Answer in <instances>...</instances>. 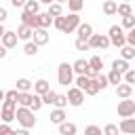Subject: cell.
<instances>
[{
    "label": "cell",
    "instance_id": "ba28073f",
    "mask_svg": "<svg viewBox=\"0 0 135 135\" xmlns=\"http://www.w3.org/2000/svg\"><path fill=\"white\" fill-rule=\"evenodd\" d=\"M120 133H127V135H135V118L129 116V118H122L120 124H118Z\"/></svg>",
    "mask_w": 135,
    "mask_h": 135
},
{
    "label": "cell",
    "instance_id": "484cf974",
    "mask_svg": "<svg viewBox=\"0 0 135 135\" xmlns=\"http://www.w3.org/2000/svg\"><path fill=\"white\" fill-rule=\"evenodd\" d=\"M120 57L122 59H133L135 57V46H131V44H124V46H120Z\"/></svg>",
    "mask_w": 135,
    "mask_h": 135
},
{
    "label": "cell",
    "instance_id": "9f6ffc18",
    "mask_svg": "<svg viewBox=\"0 0 135 135\" xmlns=\"http://www.w3.org/2000/svg\"><path fill=\"white\" fill-rule=\"evenodd\" d=\"M38 2H44V4H53L55 0H38Z\"/></svg>",
    "mask_w": 135,
    "mask_h": 135
},
{
    "label": "cell",
    "instance_id": "5bb4252c",
    "mask_svg": "<svg viewBox=\"0 0 135 135\" xmlns=\"http://www.w3.org/2000/svg\"><path fill=\"white\" fill-rule=\"evenodd\" d=\"M131 93H133V84L120 82V84L116 86V97H120V99H127V97H131Z\"/></svg>",
    "mask_w": 135,
    "mask_h": 135
},
{
    "label": "cell",
    "instance_id": "836d02e7",
    "mask_svg": "<svg viewBox=\"0 0 135 135\" xmlns=\"http://www.w3.org/2000/svg\"><path fill=\"white\" fill-rule=\"evenodd\" d=\"M74 82H76V86H78V89H82V91H84V89L89 86L91 78H89V76H84V74H80V76H76V80H74Z\"/></svg>",
    "mask_w": 135,
    "mask_h": 135
},
{
    "label": "cell",
    "instance_id": "4fadbf2b",
    "mask_svg": "<svg viewBox=\"0 0 135 135\" xmlns=\"http://www.w3.org/2000/svg\"><path fill=\"white\" fill-rule=\"evenodd\" d=\"M49 91H51V84H49L46 78H40V80L34 82V93H36V95H44V93H49Z\"/></svg>",
    "mask_w": 135,
    "mask_h": 135
},
{
    "label": "cell",
    "instance_id": "4dcf8cb0",
    "mask_svg": "<svg viewBox=\"0 0 135 135\" xmlns=\"http://www.w3.org/2000/svg\"><path fill=\"white\" fill-rule=\"evenodd\" d=\"M116 15H120V17L133 15V8H131V4H129V2H120V4H118V13H116Z\"/></svg>",
    "mask_w": 135,
    "mask_h": 135
},
{
    "label": "cell",
    "instance_id": "9a60e30c",
    "mask_svg": "<svg viewBox=\"0 0 135 135\" xmlns=\"http://www.w3.org/2000/svg\"><path fill=\"white\" fill-rule=\"evenodd\" d=\"M76 32H78V38H82V40H89V38L93 36V25H91V23H80Z\"/></svg>",
    "mask_w": 135,
    "mask_h": 135
},
{
    "label": "cell",
    "instance_id": "d4e9b609",
    "mask_svg": "<svg viewBox=\"0 0 135 135\" xmlns=\"http://www.w3.org/2000/svg\"><path fill=\"white\" fill-rule=\"evenodd\" d=\"M32 97H34V93H21V91H19L17 103H19V105H25V108H30V105H32Z\"/></svg>",
    "mask_w": 135,
    "mask_h": 135
},
{
    "label": "cell",
    "instance_id": "d590c367",
    "mask_svg": "<svg viewBox=\"0 0 135 135\" xmlns=\"http://www.w3.org/2000/svg\"><path fill=\"white\" fill-rule=\"evenodd\" d=\"M44 105V101H42V95H36L34 93V97H32V105H30V110H34V112H38L40 108Z\"/></svg>",
    "mask_w": 135,
    "mask_h": 135
},
{
    "label": "cell",
    "instance_id": "b9f144b4",
    "mask_svg": "<svg viewBox=\"0 0 135 135\" xmlns=\"http://www.w3.org/2000/svg\"><path fill=\"white\" fill-rule=\"evenodd\" d=\"M122 78H124V82H127V84H135V70L131 68L129 72H124V76H122Z\"/></svg>",
    "mask_w": 135,
    "mask_h": 135
},
{
    "label": "cell",
    "instance_id": "1f68e13d",
    "mask_svg": "<svg viewBox=\"0 0 135 135\" xmlns=\"http://www.w3.org/2000/svg\"><path fill=\"white\" fill-rule=\"evenodd\" d=\"M23 53H25V55H30V57H32V55H36V53H38V44H36L34 40H27V42H25V46H23Z\"/></svg>",
    "mask_w": 135,
    "mask_h": 135
},
{
    "label": "cell",
    "instance_id": "5b68a950",
    "mask_svg": "<svg viewBox=\"0 0 135 135\" xmlns=\"http://www.w3.org/2000/svg\"><path fill=\"white\" fill-rule=\"evenodd\" d=\"M116 112H118V116H120V118L135 116V101H133L131 97H127V99L118 101V108H116Z\"/></svg>",
    "mask_w": 135,
    "mask_h": 135
},
{
    "label": "cell",
    "instance_id": "816d5d0a",
    "mask_svg": "<svg viewBox=\"0 0 135 135\" xmlns=\"http://www.w3.org/2000/svg\"><path fill=\"white\" fill-rule=\"evenodd\" d=\"M6 55H8V49H6V46H4L2 42H0V59H4Z\"/></svg>",
    "mask_w": 135,
    "mask_h": 135
},
{
    "label": "cell",
    "instance_id": "db71d44e",
    "mask_svg": "<svg viewBox=\"0 0 135 135\" xmlns=\"http://www.w3.org/2000/svg\"><path fill=\"white\" fill-rule=\"evenodd\" d=\"M4 99H6V93H4L2 89H0V101H4Z\"/></svg>",
    "mask_w": 135,
    "mask_h": 135
},
{
    "label": "cell",
    "instance_id": "44dd1931",
    "mask_svg": "<svg viewBox=\"0 0 135 135\" xmlns=\"http://www.w3.org/2000/svg\"><path fill=\"white\" fill-rule=\"evenodd\" d=\"M36 21H38V27H49L53 23V17L49 13H38L36 15Z\"/></svg>",
    "mask_w": 135,
    "mask_h": 135
},
{
    "label": "cell",
    "instance_id": "ab89813d",
    "mask_svg": "<svg viewBox=\"0 0 135 135\" xmlns=\"http://www.w3.org/2000/svg\"><path fill=\"white\" fill-rule=\"evenodd\" d=\"M84 135H103V131H101L99 127H95V124H89V127L84 129Z\"/></svg>",
    "mask_w": 135,
    "mask_h": 135
},
{
    "label": "cell",
    "instance_id": "3957f363",
    "mask_svg": "<svg viewBox=\"0 0 135 135\" xmlns=\"http://www.w3.org/2000/svg\"><path fill=\"white\" fill-rule=\"evenodd\" d=\"M108 36H110V42H112L116 49H120V46H124V44H127V34H124L122 25H110Z\"/></svg>",
    "mask_w": 135,
    "mask_h": 135
},
{
    "label": "cell",
    "instance_id": "ee69618b",
    "mask_svg": "<svg viewBox=\"0 0 135 135\" xmlns=\"http://www.w3.org/2000/svg\"><path fill=\"white\" fill-rule=\"evenodd\" d=\"M0 135H15V131L8 127V122H0Z\"/></svg>",
    "mask_w": 135,
    "mask_h": 135
},
{
    "label": "cell",
    "instance_id": "ac0fdd59",
    "mask_svg": "<svg viewBox=\"0 0 135 135\" xmlns=\"http://www.w3.org/2000/svg\"><path fill=\"white\" fill-rule=\"evenodd\" d=\"M49 118H51V122H55V124H61V122H63L68 116H65V110H61V108H55V110L51 112V116H49Z\"/></svg>",
    "mask_w": 135,
    "mask_h": 135
},
{
    "label": "cell",
    "instance_id": "f546056e",
    "mask_svg": "<svg viewBox=\"0 0 135 135\" xmlns=\"http://www.w3.org/2000/svg\"><path fill=\"white\" fill-rule=\"evenodd\" d=\"M46 13H49V15L55 19V17L63 15V8H61V4H59V2H53V4H49V11H46Z\"/></svg>",
    "mask_w": 135,
    "mask_h": 135
},
{
    "label": "cell",
    "instance_id": "60d3db41",
    "mask_svg": "<svg viewBox=\"0 0 135 135\" xmlns=\"http://www.w3.org/2000/svg\"><path fill=\"white\" fill-rule=\"evenodd\" d=\"M68 103H70V101H68V95H57V101H55V108H61V110H63V108H65Z\"/></svg>",
    "mask_w": 135,
    "mask_h": 135
},
{
    "label": "cell",
    "instance_id": "277c9868",
    "mask_svg": "<svg viewBox=\"0 0 135 135\" xmlns=\"http://www.w3.org/2000/svg\"><path fill=\"white\" fill-rule=\"evenodd\" d=\"M89 46H91V51H105L108 46H112V42H110L108 34H93L89 38Z\"/></svg>",
    "mask_w": 135,
    "mask_h": 135
},
{
    "label": "cell",
    "instance_id": "7402d4cb",
    "mask_svg": "<svg viewBox=\"0 0 135 135\" xmlns=\"http://www.w3.org/2000/svg\"><path fill=\"white\" fill-rule=\"evenodd\" d=\"M30 89H34V82H32V80H27V78H19V80H17V91L30 93Z\"/></svg>",
    "mask_w": 135,
    "mask_h": 135
},
{
    "label": "cell",
    "instance_id": "7dc6e473",
    "mask_svg": "<svg viewBox=\"0 0 135 135\" xmlns=\"http://www.w3.org/2000/svg\"><path fill=\"white\" fill-rule=\"evenodd\" d=\"M127 44L135 46V27H133V30H129V34H127Z\"/></svg>",
    "mask_w": 135,
    "mask_h": 135
},
{
    "label": "cell",
    "instance_id": "83f0119b",
    "mask_svg": "<svg viewBox=\"0 0 135 135\" xmlns=\"http://www.w3.org/2000/svg\"><path fill=\"white\" fill-rule=\"evenodd\" d=\"M99 91H101V86H99L97 78H91V82H89V86L84 89V93H86V95H97Z\"/></svg>",
    "mask_w": 135,
    "mask_h": 135
},
{
    "label": "cell",
    "instance_id": "f6af8a7d",
    "mask_svg": "<svg viewBox=\"0 0 135 135\" xmlns=\"http://www.w3.org/2000/svg\"><path fill=\"white\" fill-rule=\"evenodd\" d=\"M63 21H65V15H59V17H55V19H53V25H55V27L61 32V27H63Z\"/></svg>",
    "mask_w": 135,
    "mask_h": 135
},
{
    "label": "cell",
    "instance_id": "603a6c76",
    "mask_svg": "<svg viewBox=\"0 0 135 135\" xmlns=\"http://www.w3.org/2000/svg\"><path fill=\"white\" fill-rule=\"evenodd\" d=\"M23 11H27V13H32V15H38V13H40V2H38V0H27L25 6H23Z\"/></svg>",
    "mask_w": 135,
    "mask_h": 135
},
{
    "label": "cell",
    "instance_id": "bcb514c9",
    "mask_svg": "<svg viewBox=\"0 0 135 135\" xmlns=\"http://www.w3.org/2000/svg\"><path fill=\"white\" fill-rule=\"evenodd\" d=\"M2 108H4V110H17V101H13V99H4V101H2Z\"/></svg>",
    "mask_w": 135,
    "mask_h": 135
},
{
    "label": "cell",
    "instance_id": "d6986e66",
    "mask_svg": "<svg viewBox=\"0 0 135 135\" xmlns=\"http://www.w3.org/2000/svg\"><path fill=\"white\" fill-rule=\"evenodd\" d=\"M116 13H118V2H114V0H105V2H103V15L112 17V15H116Z\"/></svg>",
    "mask_w": 135,
    "mask_h": 135
},
{
    "label": "cell",
    "instance_id": "680465c9",
    "mask_svg": "<svg viewBox=\"0 0 135 135\" xmlns=\"http://www.w3.org/2000/svg\"><path fill=\"white\" fill-rule=\"evenodd\" d=\"M122 2H129V0H122Z\"/></svg>",
    "mask_w": 135,
    "mask_h": 135
},
{
    "label": "cell",
    "instance_id": "e0dca14e",
    "mask_svg": "<svg viewBox=\"0 0 135 135\" xmlns=\"http://www.w3.org/2000/svg\"><path fill=\"white\" fill-rule=\"evenodd\" d=\"M57 127H59V133H61V135H76V131H78L76 124H74V122H68V120H63V122L57 124Z\"/></svg>",
    "mask_w": 135,
    "mask_h": 135
},
{
    "label": "cell",
    "instance_id": "f5cc1de1",
    "mask_svg": "<svg viewBox=\"0 0 135 135\" xmlns=\"http://www.w3.org/2000/svg\"><path fill=\"white\" fill-rule=\"evenodd\" d=\"M15 135H30V129H19L15 131Z\"/></svg>",
    "mask_w": 135,
    "mask_h": 135
},
{
    "label": "cell",
    "instance_id": "7a4b0ae2",
    "mask_svg": "<svg viewBox=\"0 0 135 135\" xmlns=\"http://www.w3.org/2000/svg\"><path fill=\"white\" fill-rule=\"evenodd\" d=\"M57 80H59L61 86H68V84L74 82V68H72V63H68V61L59 63V68H57Z\"/></svg>",
    "mask_w": 135,
    "mask_h": 135
},
{
    "label": "cell",
    "instance_id": "f1b7e54d",
    "mask_svg": "<svg viewBox=\"0 0 135 135\" xmlns=\"http://www.w3.org/2000/svg\"><path fill=\"white\" fill-rule=\"evenodd\" d=\"M68 8L70 13H80L84 8V0H68Z\"/></svg>",
    "mask_w": 135,
    "mask_h": 135
},
{
    "label": "cell",
    "instance_id": "74e56055",
    "mask_svg": "<svg viewBox=\"0 0 135 135\" xmlns=\"http://www.w3.org/2000/svg\"><path fill=\"white\" fill-rule=\"evenodd\" d=\"M74 46H76V51H91V46H89V40H82V38H76Z\"/></svg>",
    "mask_w": 135,
    "mask_h": 135
},
{
    "label": "cell",
    "instance_id": "cb8c5ba5",
    "mask_svg": "<svg viewBox=\"0 0 135 135\" xmlns=\"http://www.w3.org/2000/svg\"><path fill=\"white\" fill-rule=\"evenodd\" d=\"M108 80H110V84H120V82H124V78H122V74L118 72V70H110V74H108Z\"/></svg>",
    "mask_w": 135,
    "mask_h": 135
},
{
    "label": "cell",
    "instance_id": "f907efd6",
    "mask_svg": "<svg viewBox=\"0 0 135 135\" xmlns=\"http://www.w3.org/2000/svg\"><path fill=\"white\" fill-rule=\"evenodd\" d=\"M25 2H27V0H11V4H13L15 8H19V6H25Z\"/></svg>",
    "mask_w": 135,
    "mask_h": 135
},
{
    "label": "cell",
    "instance_id": "d6a6232c",
    "mask_svg": "<svg viewBox=\"0 0 135 135\" xmlns=\"http://www.w3.org/2000/svg\"><path fill=\"white\" fill-rule=\"evenodd\" d=\"M0 116H2V122H13V120H17V116H15V110H0Z\"/></svg>",
    "mask_w": 135,
    "mask_h": 135
},
{
    "label": "cell",
    "instance_id": "8992f818",
    "mask_svg": "<svg viewBox=\"0 0 135 135\" xmlns=\"http://www.w3.org/2000/svg\"><path fill=\"white\" fill-rule=\"evenodd\" d=\"M78 25H80V17H78V13H70V15L65 17V21H63L61 32H63V34H72L74 30H78Z\"/></svg>",
    "mask_w": 135,
    "mask_h": 135
},
{
    "label": "cell",
    "instance_id": "9c48e42d",
    "mask_svg": "<svg viewBox=\"0 0 135 135\" xmlns=\"http://www.w3.org/2000/svg\"><path fill=\"white\" fill-rule=\"evenodd\" d=\"M72 68H74V74H84V76H89V72H91V65H89V61L86 59H76L74 63H72Z\"/></svg>",
    "mask_w": 135,
    "mask_h": 135
},
{
    "label": "cell",
    "instance_id": "8d00e7d4",
    "mask_svg": "<svg viewBox=\"0 0 135 135\" xmlns=\"http://www.w3.org/2000/svg\"><path fill=\"white\" fill-rule=\"evenodd\" d=\"M133 27H135V17L133 15L122 17V30H133Z\"/></svg>",
    "mask_w": 135,
    "mask_h": 135
},
{
    "label": "cell",
    "instance_id": "6f0895ef",
    "mask_svg": "<svg viewBox=\"0 0 135 135\" xmlns=\"http://www.w3.org/2000/svg\"><path fill=\"white\" fill-rule=\"evenodd\" d=\"M55 2H59V4H61V2H68V0H55Z\"/></svg>",
    "mask_w": 135,
    "mask_h": 135
},
{
    "label": "cell",
    "instance_id": "681fc988",
    "mask_svg": "<svg viewBox=\"0 0 135 135\" xmlns=\"http://www.w3.org/2000/svg\"><path fill=\"white\" fill-rule=\"evenodd\" d=\"M6 19H8V11H6V8H2V6H0V23H4V21H6Z\"/></svg>",
    "mask_w": 135,
    "mask_h": 135
},
{
    "label": "cell",
    "instance_id": "30bf717a",
    "mask_svg": "<svg viewBox=\"0 0 135 135\" xmlns=\"http://www.w3.org/2000/svg\"><path fill=\"white\" fill-rule=\"evenodd\" d=\"M34 42L38 44V46H42V44H46L49 42V32H46V27H36L34 30Z\"/></svg>",
    "mask_w": 135,
    "mask_h": 135
},
{
    "label": "cell",
    "instance_id": "c3c4849f",
    "mask_svg": "<svg viewBox=\"0 0 135 135\" xmlns=\"http://www.w3.org/2000/svg\"><path fill=\"white\" fill-rule=\"evenodd\" d=\"M17 97H19V91H17V89H11V91H6V99H13V101H17Z\"/></svg>",
    "mask_w": 135,
    "mask_h": 135
},
{
    "label": "cell",
    "instance_id": "ffe728a7",
    "mask_svg": "<svg viewBox=\"0 0 135 135\" xmlns=\"http://www.w3.org/2000/svg\"><path fill=\"white\" fill-rule=\"evenodd\" d=\"M21 23H25V25H30V27H38V21H36V15H32V13H27V11H23L21 13Z\"/></svg>",
    "mask_w": 135,
    "mask_h": 135
},
{
    "label": "cell",
    "instance_id": "8fae6325",
    "mask_svg": "<svg viewBox=\"0 0 135 135\" xmlns=\"http://www.w3.org/2000/svg\"><path fill=\"white\" fill-rule=\"evenodd\" d=\"M0 40H2V44H4L6 49H13V46H17L19 36H17V32H4V36H2Z\"/></svg>",
    "mask_w": 135,
    "mask_h": 135
},
{
    "label": "cell",
    "instance_id": "7c38bea8",
    "mask_svg": "<svg viewBox=\"0 0 135 135\" xmlns=\"http://www.w3.org/2000/svg\"><path fill=\"white\" fill-rule=\"evenodd\" d=\"M17 36H19V40H25V42H27V40H32V36H34V27L21 23L19 30H17Z\"/></svg>",
    "mask_w": 135,
    "mask_h": 135
},
{
    "label": "cell",
    "instance_id": "91938a15",
    "mask_svg": "<svg viewBox=\"0 0 135 135\" xmlns=\"http://www.w3.org/2000/svg\"><path fill=\"white\" fill-rule=\"evenodd\" d=\"M0 120H2V116H0Z\"/></svg>",
    "mask_w": 135,
    "mask_h": 135
},
{
    "label": "cell",
    "instance_id": "f35d334b",
    "mask_svg": "<svg viewBox=\"0 0 135 135\" xmlns=\"http://www.w3.org/2000/svg\"><path fill=\"white\" fill-rule=\"evenodd\" d=\"M120 133V129L116 127V124H112V122H108L105 127H103V135H118Z\"/></svg>",
    "mask_w": 135,
    "mask_h": 135
},
{
    "label": "cell",
    "instance_id": "2e32d148",
    "mask_svg": "<svg viewBox=\"0 0 135 135\" xmlns=\"http://www.w3.org/2000/svg\"><path fill=\"white\" fill-rule=\"evenodd\" d=\"M112 70H118V72L124 76V72H129V70H131V65H129V61H127V59H122V57H120V59H114V61H112Z\"/></svg>",
    "mask_w": 135,
    "mask_h": 135
},
{
    "label": "cell",
    "instance_id": "4316f807",
    "mask_svg": "<svg viewBox=\"0 0 135 135\" xmlns=\"http://www.w3.org/2000/svg\"><path fill=\"white\" fill-rule=\"evenodd\" d=\"M89 65H91V70H95V72H101V68H103V59H101L99 55H93V57L89 59Z\"/></svg>",
    "mask_w": 135,
    "mask_h": 135
},
{
    "label": "cell",
    "instance_id": "11a10c76",
    "mask_svg": "<svg viewBox=\"0 0 135 135\" xmlns=\"http://www.w3.org/2000/svg\"><path fill=\"white\" fill-rule=\"evenodd\" d=\"M4 32H6V30H4V25H2V23H0V38H2V36H4Z\"/></svg>",
    "mask_w": 135,
    "mask_h": 135
},
{
    "label": "cell",
    "instance_id": "6da1fadb",
    "mask_svg": "<svg viewBox=\"0 0 135 135\" xmlns=\"http://www.w3.org/2000/svg\"><path fill=\"white\" fill-rule=\"evenodd\" d=\"M15 116H17V122L23 127V129H32L36 127V118H34V110L25 108V105H19L15 110Z\"/></svg>",
    "mask_w": 135,
    "mask_h": 135
},
{
    "label": "cell",
    "instance_id": "7bdbcfd3",
    "mask_svg": "<svg viewBox=\"0 0 135 135\" xmlns=\"http://www.w3.org/2000/svg\"><path fill=\"white\" fill-rule=\"evenodd\" d=\"M97 82H99V86H101V91H103V89H108V84H110V80H108V76H103L101 72L97 74Z\"/></svg>",
    "mask_w": 135,
    "mask_h": 135
},
{
    "label": "cell",
    "instance_id": "52a82bcc",
    "mask_svg": "<svg viewBox=\"0 0 135 135\" xmlns=\"http://www.w3.org/2000/svg\"><path fill=\"white\" fill-rule=\"evenodd\" d=\"M68 101H70V105H74V108L82 105V101H84V91L78 89V86H72V89L68 91Z\"/></svg>",
    "mask_w": 135,
    "mask_h": 135
},
{
    "label": "cell",
    "instance_id": "e575fe53",
    "mask_svg": "<svg viewBox=\"0 0 135 135\" xmlns=\"http://www.w3.org/2000/svg\"><path fill=\"white\" fill-rule=\"evenodd\" d=\"M57 95H59V93H55V91H49V93H44V95H42V101H44L46 105H55V101H57Z\"/></svg>",
    "mask_w": 135,
    "mask_h": 135
}]
</instances>
